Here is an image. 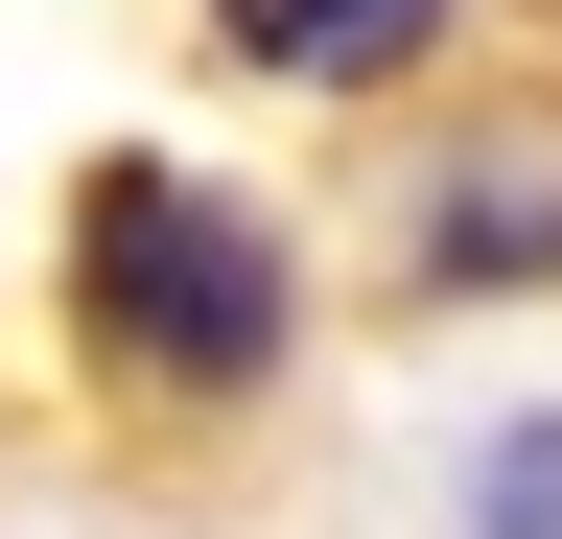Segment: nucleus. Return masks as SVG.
Segmentation results:
<instances>
[{
	"mask_svg": "<svg viewBox=\"0 0 562 539\" xmlns=\"http://www.w3.org/2000/svg\"><path fill=\"white\" fill-rule=\"evenodd\" d=\"M211 47L235 71H305V94H375V71L446 47V0H211Z\"/></svg>",
	"mask_w": 562,
	"mask_h": 539,
	"instance_id": "7ed1b4c3",
	"label": "nucleus"
},
{
	"mask_svg": "<svg viewBox=\"0 0 562 539\" xmlns=\"http://www.w3.org/2000/svg\"><path fill=\"white\" fill-rule=\"evenodd\" d=\"M398 258H422L446 305L562 282V117H492V142H446V165H422V212H398Z\"/></svg>",
	"mask_w": 562,
	"mask_h": 539,
	"instance_id": "f03ea898",
	"label": "nucleus"
},
{
	"mask_svg": "<svg viewBox=\"0 0 562 539\" xmlns=\"http://www.w3.org/2000/svg\"><path fill=\"white\" fill-rule=\"evenodd\" d=\"M70 328H94V375H140V398H258L281 328H305V282H281V235L211 165H94L70 188Z\"/></svg>",
	"mask_w": 562,
	"mask_h": 539,
	"instance_id": "f257e3e1",
	"label": "nucleus"
},
{
	"mask_svg": "<svg viewBox=\"0 0 562 539\" xmlns=\"http://www.w3.org/2000/svg\"><path fill=\"white\" fill-rule=\"evenodd\" d=\"M469 539H562V398L469 446Z\"/></svg>",
	"mask_w": 562,
	"mask_h": 539,
	"instance_id": "20e7f679",
	"label": "nucleus"
}]
</instances>
